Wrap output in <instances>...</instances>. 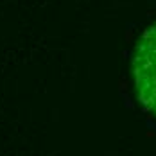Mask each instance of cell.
Wrapping results in <instances>:
<instances>
[{"label":"cell","mask_w":156,"mask_h":156,"mask_svg":"<svg viewBox=\"0 0 156 156\" xmlns=\"http://www.w3.org/2000/svg\"><path fill=\"white\" fill-rule=\"evenodd\" d=\"M131 70L142 109L156 117V23H153L136 41Z\"/></svg>","instance_id":"obj_1"}]
</instances>
